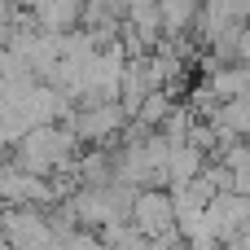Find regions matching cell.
<instances>
[{"label":"cell","mask_w":250,"mask_h":250,"mask_svg":"<svg viewBox=\"0 0 250 250\" xmlns=\"http://www.w3.org/2000/svg\"><path fill=\"white\" fill-rule=\"evenodd\" d=\"M224 250H250V229H242L237 237H229V242H224Z\"/></svg>","instance_id":"9c48e42d"},{"label":"cell","mask_w":250,"mask_h":250,"mask_svg":"<svg viewBox=\"0 0 250 250\" xmlns=\"http://www.w3.org/2000/svg\"><path fill=\"white\" fill-rule=\"evenodd\" d=\"M83 22V0H40L31 9V26L44 35H70Z\"/></svg>","instance_id":"5b68a950"},{"label":"cell","mask_w":250,"mask_h":250,"mask_svg":"<svg viewBox=\"0 0 250 250\" xmlns=\"http://www.w3.org/2000/svg\"><path fill=\"white\" fill-rule=\"evenodd\" d=\"M171 110H176L171 92H163V88H158V92H149V97H145V105L136 110V119H132V123H136L141 132H158V127L171 119Z\"/></svg>","instance_id":"ba28073f"},{"label":"cell","mask_w":250,"mask_h":250,"mask_svg":"<svg viewBox=\"0 0 250 250\" xmlns=\"http://www.w3.org/2000/svg\"><path fill=\"white\" fill-rule=\"evenodd\" d=\"M4 149H9V145H4V141H0V154H4ZM0 163H4V158H0Z\"/></svg>","instance_id":"30bf717a"},{"label":"cell","mask_w":250,"mask_h":250,"mask_svg":"<svg viewBox=\"0 0 250 250\" xmlns=\"http://www.w3.org/2000/svg\"><path fill=\"white\" fill-rule=\"evenodd\" d=\"M123 127H127V114H123L119 101H110V105H88V110L70 114L75 141H88V145H97V149L110 145L114 136H123Z\"/></svg>","instance_id":"3957f363"},{"label":"cell","mask_w":250,"mask_h":250,"mask_svg":"<svg viewBox=\"0 0 250 250\" xmlns=\"http://www.w3.org/2000/svg\"><path fill=\"white\" fill-rule=\"evenodd\" d=\"M132 229L149 242H180L176 233V207L167 189H141L132 202Z\"/></svg>","instance_id":"7a4b0ae2"},{"label":"cell","mask_w":250,"mask_h":250,"mask_svg":"<svg viewBox=\"0 0 250 250\" xmlns=\"http://www.w3.org/2000/svg\"><path fill=\"white\" fill-rule=\"evenodd\" d=\"M207 224L215 229V237L220 242H229V237H237L242 229H250V198L246 193H220V198H211V207H207Z\"/></svg>","instance_id":"277c9868"},{"label":"cell","mask_w":250,"mask_h":250,"mask_svg":"<svg viewBox=\"0 0 250 250\" xmlns=\"http://www.w3.org/2000/svg\"><path fill=\"white\" fill-rule=\"evenodd\" d=\"M75 132L70 127H57V123H48V127H35V132H26L13 149H18V167L22 171H31V176H44L48 180V171H75Z\"/></svg>","instance_id":"6da1fadb"},{"label":"cell","mask_w":250,"mask_h":250,"mask_svg":"<svg viewBox=\"0 0 250 250\" xmlns=\"http://www.w3.org/2000/svg\"><path fill=\"white\" fill-rule=\"evenodd\" d=\"M207 88L215 92L220 105L242 101L250 92V66H220V70H211V75H207Z\"/></svg>","instance_id":"52a82bcc"},{"label":"cell","mask_w":250,"mask_h":250,"mask_svg":"<svg viewBox=\"0 0 250 250\" xmlns=\"http://www.w3.org/2000/svg\"><path fill=\"white\" fill-rule=\"evenodd\" d=\"M207 171V154L198 149V145H171V163H167V189H185V185H193L198 176Z\"/></svg>","instance_id":"8992f818"}]
</instances>
